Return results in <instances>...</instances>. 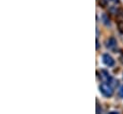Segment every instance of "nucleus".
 <instances>
[{"label": "nucleus", "instance_id": "obj_7", "mask_svg": "<svg viewBox=\"0 0 123 114\" xmlns=\"http://www.w3.org/2000/svg\"><path fill=\"white\" fill-rule=\"evenodd\" d=\"M119 96L123 98V86L120 88V90H119Z\"/></svg>", "mask_w": 123, "mask_h": 114}, {"label": "nucleus", "instance_id": "obj_3", "mask_svg": "<svg viewBox=\"0 0 123 114\" xmlns=\"http://www.w3.org/2000/svg\"><path fill=\"white\" fill-rule=\"evenodd\" d=\"M117 26L120 30H123V11L120 10L117 14Z\"/></svg>", "mask_w": 123, "mask_h": 114}, {"label": "nucleus", "instance_id": "obj_10", "mask_svg": "<svg viewBox=\"0 0 123 114\" xmlns=\"http://www.w3.org/2000/svg\"><path fill=\"white\" fill-rule=\"evenodd\" d=\"M121 61H122V62H123V55H122V56H121Z\"/></svg>", "mask_w": 123, "mask_h": 114}, {"label": "nucleus", "instance_id": "obj_11", "mask_svg": "<svg viewBox=\"0 0 123 114\" xmlns=\"http://www.w3.org/2000/svg\"><path fill=\"white\" fill-rule=\"evenodd\" d=\"M122 79H123V75H122Z\"/></svg>", "mask_w": 123, "mask_h": 114}, {"label": "nucleus", "instance_id": "obj_8", "mask_svg": "<svg viewBox=\"0 0 123 114\" xmlns=\"http://www.w3.org/2000/svg\"><path fill=\"white\" fill-rule=\"evenodd\" d=\"M96 48H97V49L99 48V43H98V40H97V39H96Z\"/></svg>", "mask_w": 123, "mask_h": 114}, {"label": "nucleus", "instance_id": "obj_9", "mask_svg": "<svg viewBox=\"0 0 123 114\" xmlns=\"http://www.w3.org/2000/svg\"><path fill=\"white\" fill-rule=\"evenodd\" d=\"M110 1H114V2H118V0H110Z\"/></svg>", "mask_w": 123, "mask_h": 114}, {"label": "nucleus", "instance_id": "obj_2", "mask_svg": "<svg viewBox=\"0 0 123 114\" xmlns=\"http://www.w3.org/2000/svg\"><path fill=\"white\" fill-rule=\"evenodd\" d=\"M102 61H103L104 64H106L109 67L115 65V59L113 58V57H111L109 54H104L102 56Z\"/></svg>", "mask_w": 123, "mask_h": 114}, {"label": "nucleus", "instance_id": "obj_6", "mask_svg": "<svg viewBox=\"0 0 123 114\" xmlns=\"http://www.w3.org/2000/svg\"><path fill=\"white\" fill-rule=\"evenodd\" d=\"M102 20H103V23L104 24H106V25H109L110 24V19L107 16V14H103L102 15Z\"/></svg>", "mask_w": 123, "mask_h": 114}, {"label": "nucleus", "instance_id": "obj_4", "mask_svg": "<svg viewBox=\"0 0 123 114\" xmlns=\"http://www.w3.org/2000/svg\"><path fill=\"white\" fill-rule=\"evenodd\" d=\"M117 42L115 37H110L106 41V46L109 49H115L117 47Z\"/></svg>", "mask_w": 123, "mask_h": 114}, {"label": "nucleus", "instance_id": "obj_5", "mask_svg": "<svg viewBox=\"0 0 123 114\" xmlns=\"http://www.w3.org/2000/svg\"><path fill=\"white\" fill-rule=\"evenodd\" d=\"M101 75H102V79L103 81L105 82H108V83H111L112 82V77L110 76V74L106 71V70H101Z\"/></svg>", "mask_w": 123, "mask_h": 114}, {"label": "nucleus", "instance_id": "obj_1", "mask_svg": "<svg viewBox=\"0 0 123 114\" xmlns=\"http://www.w3.org/2000/svg\"><path fill=\"white\" fill-rule=\"evenodd\" d=\"M99 89L101 91V93L105 96V97H112L114 94V90L113 87L108 85V84H102L99 86Z\"/></svg>", "mask_w": 123, "mask_h": 114}]
</instances>
